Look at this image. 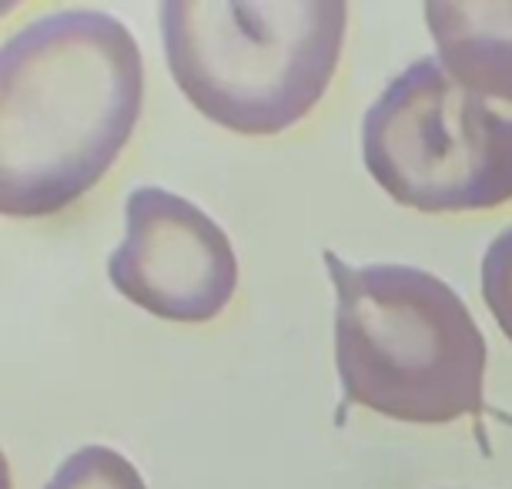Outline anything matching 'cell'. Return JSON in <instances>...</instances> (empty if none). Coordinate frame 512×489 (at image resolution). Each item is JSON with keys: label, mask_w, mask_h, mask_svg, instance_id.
I'll return each instance as SVG.
<instances>
[{"label": "cell", "mask_w": 512, "mask_h": 489, "mask_svg": "<svg viewBox=\"0 0 512 489\" xmlns=\"http://www.w3.org/2000/svg\"><path fill=\"white\" fill-rule=\"evenodd\" d=\"M144 104L134 34L104 11H54L0 51V212L47 218L108 175Z\"/></svg>", "instance_id": "6da1fadb"}, {"label": "cell", "mask_w": 512, "mask_h": 489, "mask_svg": "<svg viewBox=\"0 0 512 489\" xmlns=\"http://www.w3.org/2000/svg\"><path fill=\"white\" fill-rule=\"evenodd\" d=\"M335 285V366L352 406L415 426L486 412V339L442 278L412 265H349Z\"/></svg>", "instance_id": "7a4b0ae2"}, {"label": "cell", "mask_w": 512, "mask_h": 489, "mask_svg": "<svg viewBox=\"0 0 512 489\" xmlns=\"http://www.w3.org/2000/svg\"><path fill=\"white\" fill-rule=\"evenodd\" d=\"M342 0H164L178 91L235 134H282L325 98L342 57Z\"/></svg>", "instance_id": "3957f363"}, {"label": "cell", "mask_w": 512, "mask_h": 489, "mask_svg": "<svg viewBox=\"0 0 512 489\" xmlns=\"http://www.w3.org/2000/svg\"><path fill=\"white\" fill-rule=\"evenodd\" d=\"M362 155L375 185L415 212L499 208L512 201V104L422 57L365 111Z\"/></svg>", "instance_id": "277c9868"}, {"label": "cell", "mask_w": 512, "mask_h": 489, "mask_svg": "<svg viewBox=\"0 0 512 489\" xmlns=\"http://www.w3.org/2000/svg\"><path fill=\"white\" fill-rule=\"evenodd\" d=\"M124 242L108 278L124 299L168 322H211L238 289V255L225 228L188 198L141 185L124 201Z\"/></svg>", "instance_id": "5b68a950"}, {"label": "cell", "mask_w": 512, "mask_h": 489, "mask_svg": "<svg viewBox=\"0 0 512 489\" xmlns=\"http://www.w3.org/2000/svg\"><path fill=\"white\" fill-rule=\"evenodd\" d=\"M425 24L456 78L512 104V0H429Z\"/></svg>", "instance_id": "8992f818"}, {"label": "cell", "mask_w": 512, "mask_h": 489, "mask_svg": "<svg viewBox=\"0 0 512 489\" xmlns=\"http://www.w3.org/2000/svg\"><path fill=\"white\" fill-rule=\"evenodd\" d=\"M44 489H148L141 473L111 446H84L57 466Z\"/></svg>", "instance_id": "52a82bcc"}, {"label": "cell", "mask_w": 512, "mask_h": 489, "mask_svg": "<svg viewBox=\"0 0 512 489\" xmlns=\"http://www.w3.org/2000/svg\"><path fill=\"white\" fill-rule=\"evenodd\" d=\"M482 299H486L492 319L499 322L502 335L512 342V225L492 238L479 268Z\"/></svg>", "instance_id": "ba28073f"}]
</instances>
